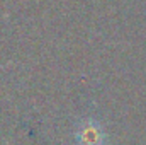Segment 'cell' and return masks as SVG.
<instances>
[{"label": "cell", "mask_w": 146, "mask_h": 145, "mask_svg": "<svg viewBox=\"0 0 146 145\" xmlns=\"http://www.w3.org/2000/svg\"><path fill=\"white\" fill-rule=\"evenodd\" d=\"M75 142L76 145H106L107 135L104 132V126L99 121L88 118L76 125Z\"/></svg>", "instance_id": "6da1fadb"}]
</instances>
